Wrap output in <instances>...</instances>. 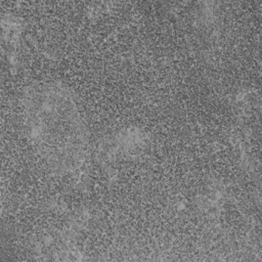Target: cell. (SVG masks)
<instances>
[{
    "label": "cell",
    "instance_id": "1",
    "mask_svg": "<svg viewBox=\"0 0 262 262\" xmlns=\"http://www.w3.org/2000/svg\"><path fill=\"white\" fill-rule=\"evenodd\" d=\"M23 110L30 139L49 170L78 171L88 155L89 132L73 91L57 81L32 85Z\"/></svg>",
    "mask_w": 262,
    "mask_h": 262
}]
</instances>
